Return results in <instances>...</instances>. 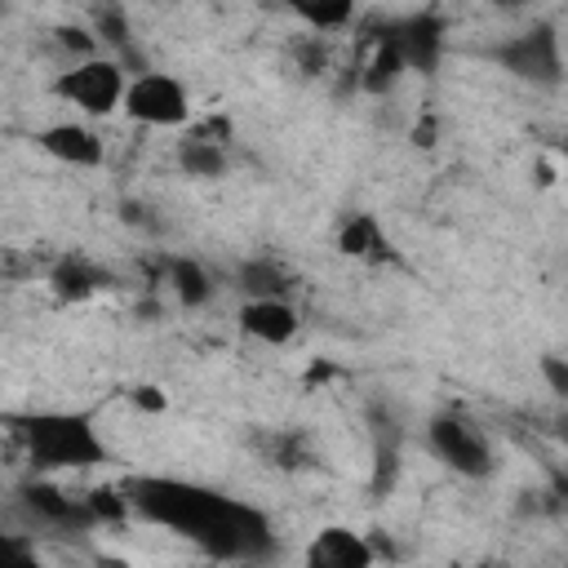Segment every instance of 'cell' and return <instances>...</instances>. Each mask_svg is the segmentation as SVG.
Here are the masks:
<instances>
[{
  "instance_id": "cell-13",
  "label": "cell",
  "mask_w": 568,
  "mask_h": 568,
  "mask_svg": "<svg viewBox=\"0 0 568 568\" xmlns=\"http://www.w3.org/2000/svg\"><path fill=\"white\" fill-rule=\"evenodd\" d=\"M44 284H49L53 302H62V306H80V302H89L93 293H102V288L111 284V275H106L93 257H84V253H62V257L49 266Z\"/></svg>"
},
{
  "instance_id": "cell-6",
  "label": "cell",
  "mask_w": 568,
  "mask_h": 568,
  "mask_svg": "<svg viewBox=\"0 0 568 568\" xmlns=\"http://www.w3.org/2000/svg\"><path fill=\"white\" fill-rule=\"evenodd\" d=\"M124 115L142 129H182L191 124V89L173 71H138L124 93Z\"/></svg>"
},
{
  "instance_id": "cell-4",
  "label": "cell",
  "mask_w": 568,
  "mask_h": 568,
  "mask_svg": "<svg viewBox=\"0 0 568 568\" xmlns=\"http://www.w3.org/2000/svg\"><path fill=\"white\" fill-rule=\"evenodd\" d=\"M493 67H501L510 80L519 84H532V89H559L568 67H564V40L550 22H532V27H519L510 36H501L493 49H488Z\"/></svg>"
},
{
  "instance_id": "cell-18",
  "label": "cell",
  "mask_w": 568,
  "mask_h": 568,
  "mask_svg": "<svg viewBox=\"0 0 568 568\" xmlns=\"http://www.w3.org/2000/svg\"><path fill=\"white\" fill-rule=\"evenodd\" d=\"M89 22H93L98 44H106V53L129 67L133 62V22H129V13L120 4H98V9H89Z\"/></svg>"
},
{
  "instance_id": "cell-10",
  "label": "cell",
  "mask_w": 568,
  "mask_h": 568,
  "mask_svg": "<svg viewBox=\"0 0 568 568\" xmlns=\"http://www.w3.org/2000/svg\"><path fill=\"white\" fill-rule=\"evenodd\" d=\"M302 568H377V550L364 532L346 524H324L302 555Z\"/></svg>"
},
{
  "instance_id": "cell-1",
  "label": "cell",
  "mask_w": 568,
  "mask_h": 568,
  "mask_svg": "<svg viewBox=\"0 0 568 568\" xmlns=\"http://www.w3.org/2000/svg\"><path fill=\"white\" fill-rule=\"evenodd\" d=\"M133 519L155 524L195 550H204L217 564H266L280 550L275 524L262 506L231 497L222 488L173 479V475H138L124 484Z\"/></svg>"
},
{
  "instance_id": "cell-14",
  "label": "cell",
  "mask_w": 568,
  "mask_h": 568,
  "mask_svg": "<svg viewBox=\"0 0 568 568\" xmlns=\"http://www.w3.org/2000/svg\"><path fill=\"white\" fill-rule=\"evenodd\" d=\"M337 253L351 257V262H390L395 257V244L386 240V226H382L377 213L355 209L337 226Z\"/></svg>"
},
{
  "instance_id": "cell-27",
  "label": "cell",
  "mask_w": 568,
  "mask_h": 568,
  "mask_svg": "<svg viewBox=\"0 0 568 568\" xmlns=\"http://www.w3.org/2000/svg\"><path fill=\"white\" fill-rule=\"evenodd\" d=\"M532 182H537V186H555V169H550V160H532Z\"/></svg>"
},
{
  "instance_id": "cell-2",
  "label": "cell",
  "mask_w": 568,
  "mask_h": 568,
  "mask_svg": "<svg viewBox=\"0 0 568 568\" xmlns=\"http://www.w3.org/2000/svg\"><path fill=\"white\" fill-rule=\"evenodd\" d=\"M9 430L18 435L27 466L36 475H62V470H93L111 462V448L98 430L93 413L80 408H36V413H13Z\"/></svg>"
},
{
  "instance_id": "cell-7",
  "label": "cell",
  "mask_w": 568,
  "mask_h": 568,
  "mask_svg": "<svg viewBox=\"0 0 568 568\" xmlns=\"http://www.w3.org/2000/svg\"><path fill=\"white\" fill-rule=\"evenodd\" d=\"M18 506L31 515L36 528H53V532H89V528H98V519H93L84 493H67V488H58L49 475L27 479V484L18 488Z\"/></svg>"
},
{
  "instance_id": "cell-24",
  "label": "cell",
  "mask_w": 568,
  "mask_h": 568,
  "mask_svg": "<svg viewBox=\"0 0 568 568\" xmlns=\"http://www.w3.org/2000/svg\"><path fill=\"white\" fill-rule=\"evenodd\" d=\"M537 373H541V382H546V390H550V395L568 399V355L546 351V355L537 359Z\"/></svg>"
},
{
  "instance_id": "cell-12",
  "label": "cell",
  "mask_w": 568,
  "mask_h": 568,
  "mask_svg": "<svg viewBox=\"0 0 568 568\" xmlns=\"http://www.w3.org/2000/svg\"><path fill=\"white\" fill-rule=\"evenodd\" d=\"M404 75H408V62H404L390 27H382L377 36H368L364 58L355 62V89L368 93V98H386Z\"/></svg>"
},
{
  "instance_id": "cell-17",
  "label": "cell",
  "mask_w": 568,
  "mask_h": 568,
  "mask_svg": "<svg viewBox=\"0 0 568 568\" xmlns=\"http://www.w3.org/2000/svg\"><path fill=\"white\" fill-rule=\"evenodd\" d=\"M178 169L195 182H217L231 173V155H226V142H213L204 133H191L178 142Z\"/></svg>"
},
{
  "instance_id": "cell-8",
  "label": "cell",
  "mask_w": 568,
  "mask_h": 568,
  "mask_svg": "<svg viewBox=\"0 0 568 568\" xmlns=\"http://www.w3.org/2000/svg\"><path fill=\"white\" fill-rule=\"evenodd\" d=\"M386 27H390L408 71H417V75H435L439 71V62L448 53V18L439 9H413V13L390 18Z\"/></svg>"
},
{
  "instance_id": "cell-16",
  "label": "cell",
  "mask_w": 568,
  "mask_h": 568,
  "mask_svg": "<svg viewBox=\"0 0 568 568\" xmlns=\"http://www.w3.org/2000/svg\"><path fill=\"white\" fill-rule=\"evenodd\" d=\"M164 284L178 297V306H186V311L209 306L213 302V288H217L213 275H209V266L200 257H191V253H169L164 257Z\"/></svg>"
},
{
  "instance_id": "cell-21",
  "label": "cell",
  "mask_w": 568,
  "mask_h": 568,
  "mask_svg": "<svg viewBox=\"0 0 568 568\" xmlns=\"http://www.w3.org/2000/svg\"><path fill=\"white\" fill-rule=\"evenodd\" d=\"M84 501H89V510H93V519H98V524H124V519H133L129 493H124V488H115V484L89 488V493H84Z\"/></svg>"
},
{
  "instance_id": "cell-26",
  "label": "cell",
  "mask_w": 568,
  "mask_h": 568,
  "mask_svg": "<svg viewBox=\"0 0 568 568\" xmlns=\"http://www.w3.org/2000/svg\"><path fill=\"white\" fill-rule=\"evenodd\" d=\"M408 142H413V146H422V151H426V146H435V142H439V120H435V115H422V120L413 124Z\"/></svg>"
},
{
  "instance_id": "cell-23",
  "label": "cell",
  "mask_w": 568,
  "mask_h": 568,
  "mask_svg": "<svg viewBox=\"0 0 568 568\" xmlns=\"http://www.w3.org/2000/svg\"><path fill=\"white\" fill-rule=\"evenodd\" d=\"M0 568H40L36 537H27V532H4V537H0Z\"/></svg>"
},
{
  "instance_id": "cell-5",
  "label": "cell",
  "mask_w": 568,
  "mask_h": 568,
  "mask_svg": "<svg viewBox=\"0 0 568 568\" xmlns=\"http://www.w3.org/2000/svg\"><path fill=\"white\" fill-rule=\"evenodd\" d=\"M426 448L444 470H453L462 479H488L497 470L484 426L462 408H444L426 422Z\"/></svg>"
},
{
  "instance_id": "cell-28",
  "label": "cell",
  "mask_w": 568,
  "mask_h": 568,
  "mask_svg": "<svg viewBox=\"0 0 568 568\" xmlns=\"http://www.w3.org/2000/svg\"><path fill=\"white\" fill-rule=\"evenodd\" d=\"M479 568H493V564H479Z\"/></svg>"
},
{
  "instance_id": "cell-25",
  "label": "cell",
  "mask_w": 568,
  "mask_h": 568,
  "mask_svg": "<svg viewBox=\"0 0 568 568\" xmlns=\"http://www.w3.org/2000/svg\"><path fill=\"white\" fill-rule=\"evenodd\" d=\"M129 404H133L138 413H151V417H155V413H164V408H169V395H164L155 382H142V386H133V390H129Z\"/></svg>"
},
{
  "instance_id": "cell-22",
  "label": "cell",
  "mask_w": 568,
  "mask_h": 568,
  "mask_svg": "<svg viewBox=\"0 0 568 568\" xmlns=\"http://www.w3.org/2000/svg\"><path fill=\"white\" fill-rule=\"evenodd\" d=\"M288 53H293V62H297V71L302 75H324L328 71V44H324V36H302V40H293L288 44Z\"/></svg>"
},
{
  "instance_id": "cell-9",
  "label": "cell",
  "mask_w": 568,
  "mask_h": 568,
  "mask_svg": "<svg viewBox=\"0 0 568 568\" xmlns=\"http://www.w3.org/2000/svg\"><path fill=\"white\" fill-rule=\"evenodd\" d=\"M235 324L244 337L262 346H288L302 333V311L293 297H244L235 311Z\"/></svg>"
},
{
  "instance_id": "cell-11",
  "label": "cell",
  "mask_w": 568,
  "mask_h": 568,
  "mask_svg": "<svg viewBox=\"0 0 568 568\" xmlns=\"http://www.w3.org/2000/svg\"><path fill=\"white\" fill-rule=\"evenodd\" d=\"M36 146L67 164V169H98L106 160V142L98 138V129H89L84 120H58V124H44L36 133Z\"/></svg>"
},
{
  "instance_id": "cell-3",
  "label": "cell",
  "mask_w": 568,
  "mask_h": 568,
  "mask_svg": "<svg viewBox=\"0 0 568 568\" xmlns=\"http://www.w3.org/2000/svg\"><path fill=\"white\" fill-rule=\"evenodd\" d=\"M129 67L115 62L111 53H98V58H84V62H67L53 80H49V93L67 106H75L80 115L89 120H106L115 111H124V93H129Z\"/></svg>"
},
{
  "instance_id": "cell-15",
  "label": "cell",
  "mask_w": 568,
  "mask_h": 568,
  "mask_svg": "<svg viewBox=\"0 0 568 568\" xmlns=\"http://www.w3.org/2000/svg\"><path fill=\"white\" fill-rule=\"evenodd\" d=\"M293 266L275 253H253L235 266V284L244 297H293Z\"/></svg>"
},
{
  "instance_id": "cell-20",
  "label": "cell",
  "mask_w": 568,
  "mask_h": 568,
  "mask_svg": "<svg viewBox=\"0 0 568 568\" xmlns=\"http://www.w3.org/2000/svg\"><path fill=\"white\" fill-rule=\"evenodd\" d=\"M293 18H302L311 36H328V31H346L359 18V9L351 0H342V4H306L302 0V4H293Z\"/></svg>"
},
{
  "instance_id": "cell-19",
  "label": "cell",
  "mask_w": 568,
  "mask_h": 568,
  "mask_svg": "<svg viewBox=\"0 0 568 568\" xmlns=\"http://www.w3.org/2000/svg\"><path fill=\"white\" fill-rule=\"evenodd\" d=\"M257 448H262V457H266L271 466H280V470L311 466V439H306L302 430H293V426H275V430H266V435L257 439Z\"/></svg>"
}]
</instances>
